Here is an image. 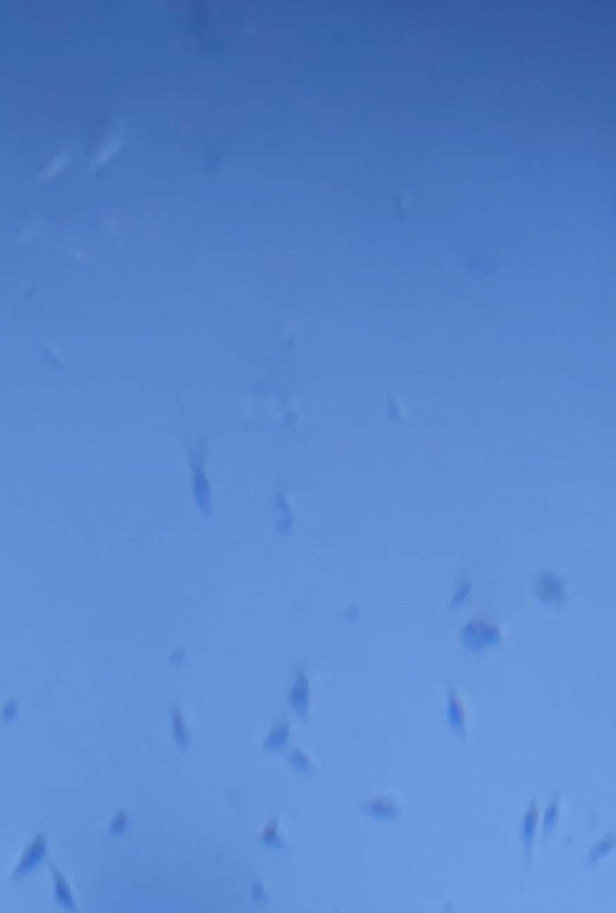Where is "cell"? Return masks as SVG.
<instances>
[{
    "label": "cell",
    "mask_w": 616,
    "mask_h": 913,
    "mask_svg": "<svg viewBox=\"0 0 616 913\" xmlns=\"http://www.w3.org/2000/svg\"><path fill=\"white\" fill-rule=\"evenodd\" d=\"M44 849H46V839H38V841L32 843V849H30V855L25 857V860H22V862H19V871H16V873H25V871H30V865H32V862H35V860H38V857H41V852H44Z\"/></svg>",
    "instance_id": "cell-1"
},
{
    "label": "cell",
    "mask_w": 616,
    "mask_h": 913,
    "mask_svg": "<svg viewBox=\"0 0 616 913\" xmlns=\"http://www.w3.org/2000/svg\"><path fill=\"white\" fill-rule=\"evenodd\" d=\"M54 879H57L59 900H62V902H67V908H72V902H70V892H67V884L62 881V876H59V873H54Z\"/></svg>",
    "instance_id": "cell-2"
}]
</instances>
